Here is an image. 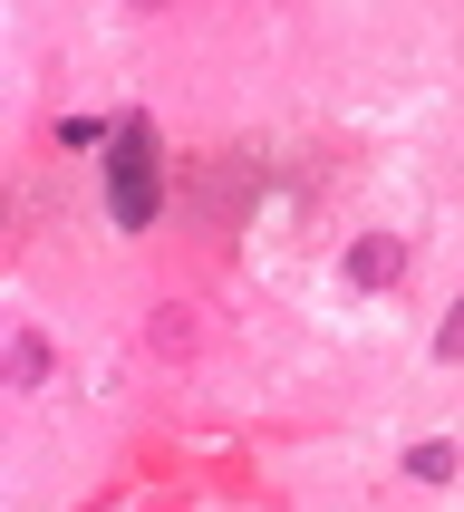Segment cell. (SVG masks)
<instances>
[{
    "label": "cell",
    "mask_w": 464,
    "mask_h": 512,
    "mask_svg": "<svg viewBox=\"0 0 464 512\" xmlns=\"http://www.w3.org/2000/svg\"><path fill=\"white\" fill-rule=\"evenodd\" d=\"M107 213H116L126 232L155 223V116L107 126Z\"/></svg>",
    "instance_id": "1"
},
{
    "label": "cell",
    "mask_w": 464,
    "mask_h": 512,
    "mask_svg": "<svg viewBox=\"0 0 464 512\" xmlns=\"http://www.w3.org/2000/svg\"><path fill=\"white\" fill-rule=\"evenodd\" d=\"M397 242H358V252H348V281H397Z\"/></svg>",
    "instance_id": "2"
},
{
    "label": "cell",
    "mask_w": 464,
    "mask_h": 512,
    "mask_svg": "<svg viewBox=\"0 0 464 512\" xmlns=\"http://www.w3.org/2000/svg\"><path fill=\"white\" fill-rule=\"evenodd\" d=\"M39 377H49V348H39V339H10V387H39Z\"/></svg>",
    "instance_id": "3"
}]
</instances>
